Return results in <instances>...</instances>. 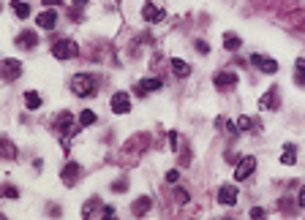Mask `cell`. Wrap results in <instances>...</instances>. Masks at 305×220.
I'll return each instance as SVG.
<instances>
[{"label":"cell","mask_w":305,"mask_h":220,"mask_svg":"<svg viewBox=\"0 0 305 220\" xmlns=\"http://www.w3.org/2000/svg\"><path fill=\"white\" fill-rule=\"evenodd\" d=\"M71 93H74L76 98H93V95L98 93V82L90 74H76L74 79H71Z\"/></svg>","instance_id":"6da1fadb"},{"label":"cell","mask_w":305,"mask_h":220,"mask_svg":"<svg viewBox=\"0 0 305 220\" xmlns=\"http://www.w3.org/2000/svg\"><path fill=\"white\" fill-rule=\"evenodd\" d=\"M52 55L58 60H74L76 55H79V44H76L74 38H60L52 44Z\"/></svg>","instance_id":"7a4b0ae2"},{"label":"cell","mask_w":305,"mask_h":220,"mask_svg":"<svg viewBox=\"0 0 305 220\" xmlns=\"http://www.w3.org/2000/svg\"><path fill=\"white\" fill-rule=\"evenodd\" d=\"M259 109H264V111H278L281 109V87L273 84L270 90L259 98Z\"/></svg>","instance_id":"3957f363"},{"label":"cell","mask_w":305,"mask_h":220,"mask_svg":"<svg viewBox=\"0 0 305 220\" xmlns=\"http://www.w3.org/2000/svg\"><path fill=\"white\" fill-rule=\"evenodd\" d=\"M22 76V63L14 57H6V60H0V79L3 82H14Z\"/></svg>","instance_id":"277c9868"},{"label":"cell","mask_w":305,"mask_h":220,"mask_svg":"<svg viewBox=\"0 0 305 220\" xmlns=\"http://www.w3.org/2000/svg\"><path fill=\"white\" fill-rule=\"evenodd\" d=\"M253 168H256V158H253V155L240 158V161H237V166H235V180L237 182L248 180V177L253 174Z\"/></svg>","instance_id":"5b68a950"},{"label":"cell","mask_w":305,"mask_h":220,"mask_svg":"<svg viewBox=\"0 0 305 220\" xmlns=\"http://www.w3.org/2000/svg\"><path fill=\"white\" fill-rule=\"evenodd\" d=\"M79 177H82V166L79 163H65L63 171H60V180H63L65 188H74L79 182Z\"/></svg>","instance_id":"8992f818"},{"label":"cell","mask_w":305,"mask_h":220,"mask_svg":"<svg viewBox=\"0 0 305 220\" xmlns=\"http://www.w3.org/2000/svg\"><path fill=\"white\" fill-rule=\"evenodd\" d=\"M237 82H240V76H237L235 71H218V74L213 76V84H215L218 90H232V87H237Z\"/></svg>","instance_id":"52a82bcc"},{"label":"cell","mask_w":305,"mask_h":220,"mask_svg":"<svg viewBox=\"0 0 305 220\" xmlns=\"http://www.w3.org/2000/svg\"><path fill=\"white\" fill-rule=\"evenodd\" d=\"M109 106H112V111H115V114H128V111H131V95L120 90V93L112 95Z\"/></svg>","instance_id":"ba28073f"},{"label":"cell","mask_w":305,"mask_h":220,"mask_svg":"<svg viewBox=\"0 0 305 220\" xmlns=\"http://www.w3.org/2000/svg\"><path fill=\"white\" fill-rule=\"evenodd\" d=\"M55 131H58V134H65V136H74L76 134L74 131V114H71V111H60L58 120H55Z\"/></svg>","instance_id":"9c48e42d"},{"label":"cell","mask_w":305,"mask_h":220,"mask_svg":"<svg viewBox=\"0 0 305 220\" xmlns=\"http://www.w3.org/2000/svg\"><path fill=\"white\" fill-rule=\"evenodd\" d=\"M237 198H240V193H237L235 185H221L218 188V204H223V207H235Z\"/></svg>","instance_id":"30bf717a"},{"label":"cell","mask_w":305,"mask_h":220,"mask_svg":"<svg viewBox=\"0 0 305 220\" xmlns=\"http://www.w3.org/2000/svg\"><path fill=\"white\" fill-rule=\"evenodd\" d=\"M251 63L253 65H256V68L259 71H262V74H275V71H278V63H275V60H273V57H267V55H251Z\"/></svg>","instance_id":"8fae6325"},{"label":"cell","mask_w":305,"mask_h":220,"mask_svg":"<svg viewBox=\"0 0 305 220\" xmlns=\"http://www.w3.org/2000/svg\"><path fill=\"white\" fill-rule=\"evenodd\" d=\"M161 87H164V82H161L158 76H150V79H142L139 84H136V95H150V93H158Z\"/></svg>","instance_id":"7c38bea8"},{"label":"cell","mask_w":305,"mask_h":220,"mask_svg":"<svg viewBox=\"0 0 305 220\" xmlns=\"http://www.w3.org/2000/svg\"><path fill=\"white\" fill-rule=\"evenodd\" d=\"M35 25H38L41 30H55V28H58V11H55V8L41 11V14H38V19H35Z\"/></svg>","instance_id":"4fadbf2b"},{"label":"cell","mask_w":305,"mask_h":220,"mask_svg":"<svg viewBox=\"0 0 305 220\" xmlns=\"http://www.w3.org/2000/svg\"><path fill=\"white\" fill-rule=\"evenodd\" d=\"M150 209H152V198L150 196H139L134 204H131V215H134V218H145Z\"/></svg>","instance_id":"5bb4252c"},{"label":"cell","mask_w":305,"mask_h":220,"mask_svg":"<svg viewBox=\"0 0 305 220\" xmlns=\"http://www.w3.org/2000/svg\"><path fill=\"white\" fill-rule=\"evenodd\" d=\"M17 47L35 49V47H38V33H35V30H22V33L17 35Z\"/></svg>","instance_id":"9a60e30c"},{"label":"cell","mask_w":305,"mask_h":220,"mask_svg":"<svg viewBox=\"0 0 305 220\" xmlns=\"http://www.w3.org/2000/svg\"><path fill=\"white\" fill-rule=\"evenodd\" d=\"M17 155H19L17 144L11 139H6V136H0V158L3 161H17Z\"/></svg>","instance_id":"2e32d148"},{"label":"cell","mask_w":305,"mask_h":220,"mask_svg":"<svg viewBox=\"0 0 305 220\" xmlns=\"http://www.w3.org/2000/svg\"><path fill=\"white\" fill-rule=\"evenodd\" d=\"M142 17H145V22H161L166 14H164V8L152 6V3H145V6H142Z\"/></svg>","instance_id":"e0dca14e"},{"label":"cell","mask_w":305,"mask_h":220,"mask_svg":"<svg viewBox=\"0 0 305 220\" xmlns=\"http://www.w3.org/2000/svg\"><path fill=\"white\" fill-rule=\"evenodd\" d=\"M98 209H104V204H101L98 196H93V198H90V201L82 207V218H85V220H95V212H98Z\"/></svg>","instance_id":"ac0fdd59"},{"label":"cell","mask_w":305,"mask_h":220,"mask_svg":"<svg viewBox=\"0 0 305 220\" xmlns=\"http://www.w3.org/2000/svg\"><path fill=\"white\" fill-rule=\"evenodd\" d=\"M281 163H283V166H294V163H297V147H294V144H283Z\"/></svg>","instance_id":"d6986e66"},{"label":"cell","mask_w":305,"mask_h":220,"mask_svg":"<svg viewBox=\"0 0 305 220\" xmlns=\"http://www.w3.org/2000/svg\"><path fill=\"white\" fill-rule=\"evenodd\" d=\"M223 47H226L229 52H237V49L243 47V38L237 33H223Z\"/></svg>","instance_id":"ffe728a7"},{"label":"cell","mask_w":305,"mask_h":220,"mask_svg":"<svg viewBox=\"0 0 305 220\" xmlns=\"http://www.w3.org/2000/svg\"><path fill=\"white\" fill-rule=\"evenodd\" d=\"M172 71H175V76H180V79L191 76V65H188L185 60H180V57H175V60H172Z\"/></svg>","instance_id":"44dd1931"},{"label":"cell","mask_w":305,"mask_h":220,"mask_svg":"<svg viewBox=\"0 0 305 220\" xmlns=\"http://www.w3.org/2000/svg\"><path fill=\"white\" fill-rule=\"evenodd\" d=\"M25 106H28L30 111L41 109V95L35 93V90H28V93H25Z\"/></svg>","instance_id":"7402d4cb"},{"label":"cell","mask_w":305,"mask_h":220,"mask_svg":"<svg viewBox=\"0 0 305 220\" xmlns=\"http://www.w3.org/2000/svg\"><path fill=\"white\" fill-rule=\"evenodd\" d=\"M11 8H14V14H17V19H28L30 17V6L25 3V0H14Z\"/></svg>","instance_id":"603a6c76"},{"label":"cell","mask_w":305,"mask_h":220,"mask_svg":"<svg viewBox=\"0 0 305 220\" xmlns=\"http://www.w3.org/2000/svg\"><path fill=\"white\" fill-rule=\"evenodd\" d=\"M297 76H294V79H297V84H303L305 87V57H297Z\"/></svg>","instance_id":"cb8c5ba5"},{"label":"cell","mask_w":305,"mask_h":220,"mask_svg":"<svg viewBox=\"0 0 305 220\" xmlns=\"http://www.w3.org/2000/svg\"><path fill=\"white\" fill-rule=\"evenodd\" d=\"M95 122V111H90V109H85L82 114H79V125L82 128H88V125H93Z\"/></svg>","instance_id":"d4e9b609"},{"label":"cell","mask_w":305,"mask_h":220,"mask_svg":"<svg viewBox=\"0 0 305 220\" xmlns=\"http://www.w3.org/2000/svg\"><path fill=\"white\" fill-rule=\"evenodd\" d=\"M235 125H237V131H251V128H253V120H251V117H237Z\"/></svg>","instance_id":"484cf974"},{"label":"cell","mask_w":305,"mask_h":220,"mask_svg":"<svg viewBox=\"0 0 305 220\" xmlns=\"http://www.w3.org/2000/svg\"><path fill=\"white\" fill-rule=\"evenodd\" d=\"M0 196H6V198H19V191L14 185H3L0 188Z\"/></svg>","instance_id":"4316f807"},{"label":"cell","mask_w":305,"mask_h":220,"mask_svg":"<svg viewBox=\"0 0 305 220\" xmlns=\"http://www.w3.org/2000/svg\"><path fill=\"white\" fill-rule=\"evenodd\" d=\"M101 220H118L115 207H104V209H101Z\"/></svg>","instance_id":"83f0119b"},{"label":"cell","mask_w":305,"mask_h":220,"mask_svg":"<svg viewBox=\"0 0 305 220\" xmlns=\"http://www.w3.org/2000/svg\"><path fill=\"white\" fill-rule=\"evenodd\" d=\"M175 198H177V204H188V191H183V188H175Z\"/></svg>","instance_id":"f1b7e54d"},{"label":"cell","mask_w":305,"mask_h":220,"mask_svg":"<svg viewBox=\"0 0 305 220\" xmlns=\"http://www.w3.org/2000/svg\"><path fill=\"white\" fill-rule=\"evenodd\" d=\"M251 220H267V212L262 207H253L251 209Z\"/></svg>","instance_id":"f546056e"},{"label":"cell","mask_w":305,"mask_h":220,"mask_svg":"<svg viewBox=\"0 0 305 220\" xmlns=\"http://www.w3.org/2000/svg\"><path fill=\"white\" fill-rule=\"evenodd\" d=\"M112 191H115V193H123V191H128V180H118L115 185H112Z\"/></svg>","instance_id":"4dcf8cb0"},{"label":"cell","mask_w":305,"mask_h":220,"mask_svg":"<svg viewBox=\"0 0 305 220\" xmlns=\"http://www.w3.org/2000/svg\"><path fill=\"white\" fill-rule=\"evenodd\" d=\"M177 180H180V171H177V168H169V171H166V182H172V185H175Z\"/></svg>","instance_id":"1f68e13d"},{"label":"cell","mask_w":305,"mask_h":220,"mask_svg":"<svg viewBox=\"0 0 305 220\" xmlns=\"http://www.w3.org/2000/svg\"><path fill=\"white\" fill-rule=\"evenodd\" d=\"M196 49H199L202 55H210V44H207V41H202V38L196 41Z\"/></svg>","instance_id":"d6a6232c"},{"label":"cell","mask_w":305,"mask_h":220,"mask_svg":"<svg viewBox=\"0 0 305 220\" xmlns=\"http://www.w3.org/2000/svg\"><path fill=\"white\" fill-rule=\"evenodd\" d=\"M297 207H305V185L300 188V193H297Z\"/></svg>","instance_id":"836d02e7"},{"label":"cell","mask_w":305,"mask_h":220,"mask_svg":"<svg viewBox=\"0 0 305 220\" xmlns=\"http://www.w3.org/2000/svg\"><path fill=\"white\" fill-rule=\"evenodd\" d=\"M169 144H172V150H177V134H175V131L169 134Z\"/></svg>","instance_id":"e575fe53"},{"label":"cell","mask_w":305,"mask_h":220,"mask_svg":"<svg viewBox=\"0 0 305 220\" xmlns=\"http://www.w3.org/2000/svg\"><path fill=\"white\" fill-rule=\"evenodd\" d=\"M49 215H52V218H60V207H55V204H52V207H49Z\"/></svg>","instance_id":"d590c367"},{"label":"cell","mask_w":305,"mask_h":220,"mask_svg":"<svg viewBox=\"0 0 305 220\" xmlns=\"http://www.w3.org/2000/svg\"><path fill=\"white\" fill-rule=\"evenodd\" d=\"M88 3H90V0H74V8H85Z\"/></svg>","instance_id":"8d00e7d4"},{"label":"cell","mask_w":305,"mask_h":220,"mask_svg":"<svg viewBox=\"0 0 305 220\" xmlns=\"http://www.w3.org/2000/svg\"><path fill=\"white\" fill-rule=\"evenodd\" d=\"M44 3H47V6L52 8V6H58V3H63V0H44Z\"/></svg>","instance_id":"74e56055"},{"label":"cell","mask_w":305,"mask_h":220,"mask_svg":"<svg viewBox=\"0 0 305 220\" xmlns=\"http://www.w3.org/2000/svg\"><path fill=\"white\" fill-rule=\"evenodd\" d=\"M0 220H8V218H6V215H0Z\"/></svg>","instance_id":"f35d334b"},{"label":"cell","mask_w":305,"mask_h":220,"mask_svg":"<svg viewBox=\"0 0 305 220\" xmlns=\"http://www.w3.org/2000/svg\"><path fill=\"white\" fill-rule=\"evenodd\" d=\"M221 220H229V218H221Z\"/></svg>","instance_id":"ab89813d"},{"label":"cell","mask_w":305,"mask_h":220,"mask_svg":"<svg viewBox=\"0 0 305 220\" xmlns=\"http://www.w3.org/2000/svg\"><path fill=\"white\" fill-rule=\"evenodd\" d=\"M0 11H3V6H0Z\"/></svg>","instance_id":"60d3db41"}]
</instances>
